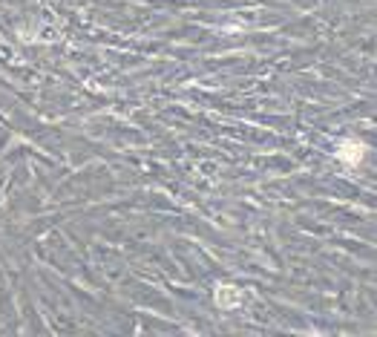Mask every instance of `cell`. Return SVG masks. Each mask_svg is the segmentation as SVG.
<instances>
[{"label": "cell", "instance_id": "cell-2", "mask_svg": "<svg viewBox=\"0 0 377 337\" xmlns=\"http://www.w3.org/2000/svg\"><path fill=\"white\" fill-rule=\"evenodd\" d=\"M216 303L219 309H236L242 305V291L236 286H216Z\"/></svg>", "mask_w": 377, "mask_h": 337}, {"label": "cell", "instance_id": "cell-1", "mask_svg": "<svg viewBox=\"0 0 377 337\" xmlns=\"http://www.w3.org/2000/svg\"><path fill=\"white\" fill-rule=\"evenodd\" d=\"M334 156H337L343 165L354 167V165H360V162H363V156H366V144H360V141H343V144L337 147Z\"/></svg>", "mask_w": 377, "mask_h": 337}]
</instances>
